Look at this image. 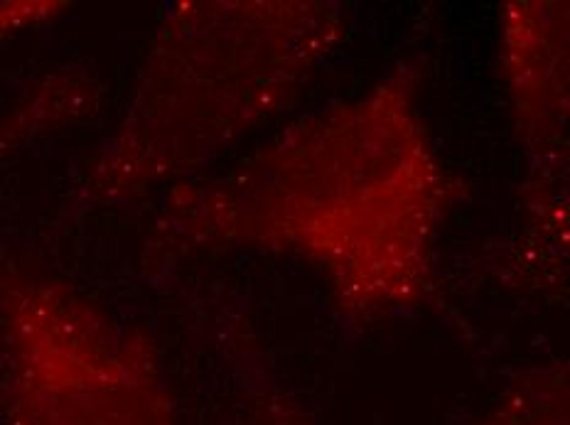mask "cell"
<instances>
[{
    "label": "cell",
    "mask_w": 570,
    "mask_h": 425,
    "mask_svg": "<svg viewBox=\"0 0 570 425\" xmlns=\"http://www.w3.org/2000/svg\"><path fill=\"white\" fill-rule=\"evenodd\" d=\"M18 425H170L150 347L50 283L13 305Z\"/></svg>",
    "instance_id": "cell-3"
},
{
    "label": "cell",
    "mask_w": 570,
    "mask_h": 425,
    "mask_svg": "<svg viewBox=\"0 0 570 425\" xmlns=\"http://www.w3.org/2000/svg\"><path fill=\"white\" fill-rule=\"evenodd\" d=\"M344 34V8L330 0L177 6L94 187L130 195L217 160L288 111Z\"/></svg>",
    "instance_id": "cell-2"
},
{
    "label": "cell",
    "mask_w": 570,
    "mask_h": 425,
    "mask_svg": "<svg viewBox=\"0 0 570 425\" xmlns=\"http://www.w3.org/2000/svg\"><path fill=\"white\" fill-rule=\"evenodd\" d=\"M484 425H568L566 367L527 374Z\"/></svg>",
    "instance_id": "cell-5"
},
{
    "label": "cell",
    "mask_w": 570,
    "mask_h": 425,
    "mask_svg": "<svg viewBox=\"0 0 570 425\" xmlns=\"http://www.w3.org/2000/svg\"><path fill=\"white\" fill-rule=\"evenodd\" d=\"M502 77L521 144L539 175H566L568 3L512 0L499 13Z\"/></svg>",
    "instance_id": "cell-4"
},
{
    "label": "cell",
    "mask_w": 570,
    "mask_h": 425,
    "mask_svg": "<svg viewBox=\"0 0 570 425\" xmlns=\"http://www.w3.org/2000/svg\"><path fill=\"white\" fill-rule=\"evenodd\" d=\"M401 62L360 97L295 118L229 170L180 185L165 227L185 249L266 251L315 268L337 308L374 323L421 305L462 182Z\"/></svg>",
    "instance_id": "cell-1"
}]
</instances>
